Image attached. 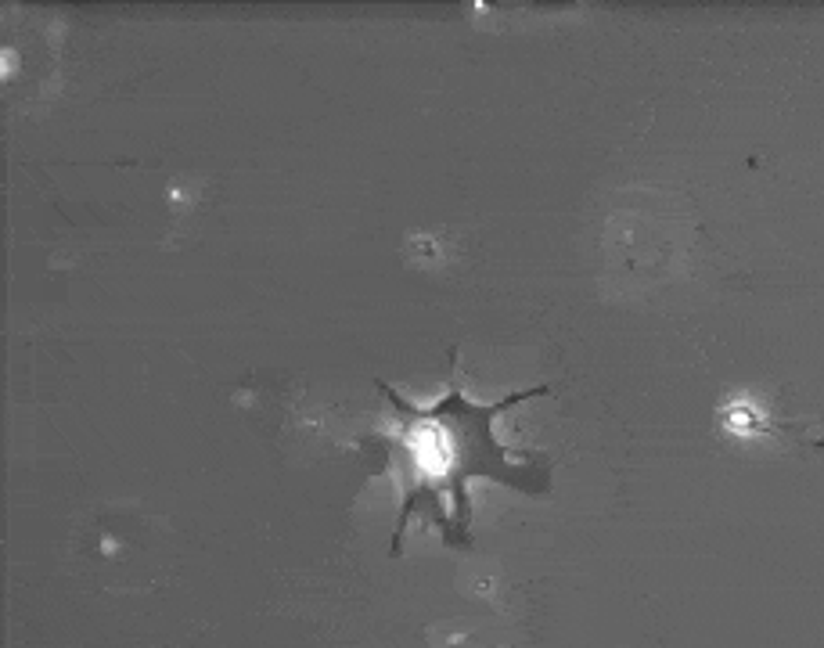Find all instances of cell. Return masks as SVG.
<instances>
[{"mask_svg": "<svg viewBox=\"0 0 824 648\" xmlns=\"http://www.w3.org/2000/svg\"><path fill=\"white\" fill-rule=\"evenodd\" d=\"M382 393L396 411V425L389 429V450H393L396 468H400V476L407 483L400 530L407 526V515H411L414 504L421 497H429L443 512V526H447L450 540V533H457L454 512L468 519V479L490 476L501 479V483L522 486V490H544L547 486L544 468L511 465L508 447L493 440V418L511 411L529 396H544L547 386L519 389V393L497 400V404H475L472 396L454 382L429 407L411 404L400 389L386 386V382H382Z\"/></svg>", "mask_w": 824, "mask_h": 648, "instance_id": "6da1fadb", "label": "cell"}]
</instances>
